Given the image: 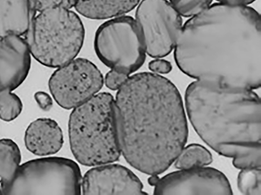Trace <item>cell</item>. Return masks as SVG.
I'll list each match as a JSON object with an SVG mask.
<instances>
[{
  "label": "cell",
  "instance_id": "cell-1",
  "mask_svg": "<svg viewBox=\"0 0 261 195\" xmlns=\"http://www.w3.org/2000/svg\"><path fill=\"white\" fill-rule=\"evenodd\" d=\"M187 76L220 88L261 85L260 14L247 6L215 3L188 19L174 51Z\"/></svg>",
  "mask_w": 261,
  "mask_h": 195
},
{
  "label": "cell",
  "instance_id": "cell-2",
  "mask_svg": "<svg viewBox=\"0 0 261 195\" xmlns=\"http://www.w3.org/2000/svg\"><path fill=\"white\" fill-rule=\"evenodd\" d=\"M115 114L121 153L141 172L158 175L175 161L188 136L180 94L155 73L129 76L118 90Z\"/></svg>",
  "mask_w": 261,
  "mask_h": 195
},
{
  "label": "cell",
  "instance_id": "cell-3",
  "mask_svg": "<svg viewBox=\"0 0 261 195\" xmlns=\"http://www.w3.org/2000/svg\"><path fill=\"white\" fill-rule=\"evenodd\" d=\"M186 110L195 131L239 169L260 168L261 103L252 90L220 88L198 81L187 87Z\"/></svg>",
  "mask_w": 261,
  "mask_h": 195
},
{
  "label": "cell",
  "instance_id": "cell-4",
  "mask_svg": "<svg viewBox=\"0 0 261 195\" xmlns=\"http://www.w3.org/2000/svg\"><path fill=\"white\" fill-rule=\"evenodd\" d=\"M68 133L71 152L81 164L96 166L118 160L121 151L112 95L96 94L73 108Z\"/></svg>",
  "mask_w": 261,
  "mask_h": 195
},
{
  "label": "cell",
  "instance_id": "cell-5",
  "mask_svg": "<svg viewBox=\"0 0 261 195\" xmlns=\"http://www.w3.org/2000/svg\"><path fill=\"white\" fill-rule=\"evenodd\" d=\"M23 37L37 62L58 68L78 55L83 45L85 29L76 13L55 7L37 13Z\"/></svg>",
  "mask_w": 261,
  "mask_h": 195
},
{
  "label": "cell",
  "instance_id": "cell-6",
  "mask_svg": "<svg viewBox=\"0 0 261 195\" xmlns=\"http://www.w3.org/2000/svg\"><path fill=\"white\" fill-rule=\"evenodd\" d=\"M82 175L78 164L69 158L49 157L19 165L12 179L0 185L1 195H79Z\"/></svg>",
  "mask_w": 261,
  "mask_h": 195
},
{
  "label": "cell",
  "instance_id": "cell-7",
  "mask_svg": "<svg viewBox=\"0 0 261 195\" xmlns=\"http://www.w3.org/2000/svg\"><path fill=\"white\" fill-rule=\"evenodd\" d=\"M94 48L99 60L111 69L129 75L143 65L146 50L134 18L121 15L109 19L97 29Z\"/></svg>",
  "mask_w": 261,
  "mask_h": 195
},
{
  "label": "cell",
  "instance_id": "cell-8",
  "mask_svg": "<svg viewBox=\"0 0 261 195\" xmlns=\"http://www.w3.org/2000/svg\"><path fill=\"white\" fill-rule=\"evenodd\" d=\"M135 20L146 52L153 58L168 55L174 48L182 27L180 14L167 0H141Z\"/></svg>",
  "mask_w": 261,
  "mask_h": 195
},
{
  "label": "cell",
  "instance_id": "cell-9",
  "mask_svg": "<svg viewBox=\"0 0 261 195\" xmlns=\"http://www.w3.org/2000/svg\"><path fill=\"white\" fill-rule=\"evenodd\" d=\"M57 69L48 80L49 91L63 108H73L101 89L104 79L96 65L84 58L72 60Z\"/></svg>",
  "mask_w": 261,
  "mask_h": 195
},
{
  "label": "cell",
  "instance_id": "cell-10",
  "mask_svg": "<svg viewBox=\"0 0 261 195\" xmlns=\"http://www.w3.org/2000/svg\"><path fill=\"white\" fill-rule=\"evenodd\" d=\"M154 186V194H232L225 175L210 167L180 169L159 178Z\"/></svg>",
  "mask_w": 261,
  "mask_h": 195
},
{
  "label": "cell",
  "instance_id": "cell-11",
  "mask_svg": "<svg viewBox=\"0 0 261 195\" xmlns=\"http://www.w3.org/2000/svg\"><path fill=\"white\" fill-rule=\"evenodd\" d=\"M139 178L118 164L97 166L86 173L82 181L83 194H146Z\"/></svg>",
  "mask_w": 261,
  "mask_h": 195
},
{
  "label": "cell",
  "instance_id": "cell-12",
  "mask_svg": "<svg viewBox=\"0 0 261 195\" xmlns=\"http://www.w3.org/2000/svg\"><path fill=\"white\" fill-rule=\"evenodd\" d=\"M31 57L23 36H0V93L21 85L29 73Z\"/></svg>",
  "mask_w": 261,
  "mask_h": 195
},
{
  "label": "cell",
  "instance_id": "cell-13",
  "mask_svg": "<svg viewBox=\"0 0 261 195\" xmlns=\"http://www.w3.org/2000/svg\"><path fill=\"white\" fill-rule=\"evenodd\" d=\"M25 147L38 156L57 153L62 148L63 135L57 122L50 118H38L32 122L24 133Z\"/></svg>",
  "mask_w": 261,
  "mask_h": 195
},
{
  "label": "cell",
  "instance_id": "cell-14",
  "mask_svg": "<svg viewBox=\"0 0 261 195\" xmlns=\"http://www.w3.org/2000/svg\"><path fill=\"white\" fill-rule=\"evenodd\" d=\"M37 13L33 0H0V36H23Z\"/></svg>",
  "mask_w": 261,
  "mask_h": 195
},
{
  "label": "cell",
  "instance_id": "cell-15",
  "mask_svg": "<svg viewBox=\"0 0 261 195\" xmlns=\"http://www.w3.org/2000/svg\"><path fill=\"white\" fill-rule=\"evenodd\" d=\"M141 0H75L73 7L83 16L92 19H107L125 15Z\"/></svg>",
  "mask_w": 261,
  "mask_h": 195
},
{
  "label": "cell",
  "instance_id": "cell-16",
  "mask_svg": "<svg viewBox=\"0 0 261 195\" xmlns=\"http://www.w3.org/2000/svg\"><path fill=\"white\" fill-rule=\"evenodd\" d=\"M21 158L20 149L15 142L10 138L0 140V185L12 179Z\"/></svg>",
  "mask_w": 261,
  "mask_h": 195
},
{
  "label": "cell",
  "instance_id": "cell-17",
  "mask_svg": "<svg viewBox=\"0 0 261 195\" xmlns=\"http://www.w3.org/2000/svg\"><path fill=\"white\" fill-rule=\"evenodd\" d=\"M213 160L211 152L203 146L190 144L183 148L175 160V166L178 169H187L204 166Z\"/></svg>",
  "mask_w": 261,
  "mask_h": 195
},
{
  "label": "cell",
  "instance_id": "cell-18",
  "mask_svg": "<svg viewBox=\"0 0 261 195\" xmlns=\"http://www.w3.org/2000/svg\"><path fill=\"white\" fill-rule=\"evenodd\" d=\"M241 170L237 178L238 187L241 192L244 194L260 195V168H251Z\"/></svg>",
  "mask_w": 261,
  "mask_h": 195
},
{
  "label": "cell",
  "instance_id": "cell-19",
  "mask_svg": "<svg viewBox=\"0 0 261 195\" xmlns=\"http://www.w3.org/2000/svg\"><path fill=\"white\" fill-rule=\"evenodd\" d=\"M23 105L20 98L12 91L0 93V119L6 122L15 119L20 114Z\"/></svg>",
  "mask_w": 261,
  "mask_h": 195
},
{
  "label": "cell",
  "instance_id": "cell-20",
  "mask_svg": "<svg viewBox=\"0 0 261 195\" xmlns=\"http://www.w3.org/2000/svg\"><path fill=\"white\" fill-rule=\"evenodd\" d=\"M169 1L180 15L190 17L199 13L208 7L213 0H169Z\"/></svg>",
  "mask_w": 261,
  "mask_h": 195
},
{
  "label": "cell",
  "instance_id": "cell-21",
  "mask_svg": "<svg viewBox=\"0 0 261 195\" xmlns=\"http://www.w3.org/2000/svg\"><path fill=\"white\" fill-rule=\"evenodd\" d=\"M129 75L111 69L106 75L104 81L107 87L112 90H118L128 79Z\"/></svg>",
  "mask_w": 261,
  "mask_h": 195
},
{
  "label": "cell",
  "instance_id": "cell-22",
  "mask_svg": "<svg viewBox=\"0 0 261 195\" xmlns=\"http://www.w3.org/2000/svg\"><path fill=\"white\" fill-rule=\"evenodd\" d=\"M37 12L55 8L64 7L71 9L73 7L72 0H33Z\"/></svg>",
  "mask_w": 261,
  "mask_h": 195
},
{
  "label": "cell",
  "instance_id": "cell-23",
  "mask_svg": "<svg viewBox=\"0 0 261 195\" xmlns=\"http://www.w3.org/2000/svg\"><path fill=\"white\" fill-rule=\"evenodd\" d=\"M148 68L153 73L167 74L171 71L172 66L170 62L164 59L156 58L149 63Z\"/></svg>",
  "mask_w": 261,
  "mask_h": 195
},
{
  "label": "cell",
  "instance_id": "cell-24",
  "mask_svg": "<svg viewBox=\"0 0 261 195\" xmlns=\"http://www.w3.org/2000/svg\"><path fill=\"white\" fill-rule=\"evenodd\" d=\"M34 98L40 108L44 111L50 110L53 106L51 97L44 92H37L34 95Z\"/></svg>",
  "mask_w": 261,
  "mask_h": 195
},
{
  "label": "cell",
  "instance_id": "cell-25",
  "mask_svg": "<svg viewBox=\"0 0 261 195\" xmlns=\"http://www.w3.org/2000/svg\"><path fill=\"white\" fill-rule=\"evenodd\" d=\"M220 3L231 5L247 6L254 2L256 0H217Z\"/></svg>",
  "mask_w": 261,
  "mask_h": 195
},
{
  "label": "cell",
  "instance_id": "cell-26",
  "mask_svg": "<svg viewBox=\"0 0 261 195\" xmlns=\"http://www.w3.org/2000/svg\"><path fill=\"white\" fill-rule=\"evenodd\" d=\"M159 177L157 175H151L148 179V182L152 185H154L159 179Z\"/></svg>",
  "mask_w": 261,
  "mask_h": 195
}]
</instances>
